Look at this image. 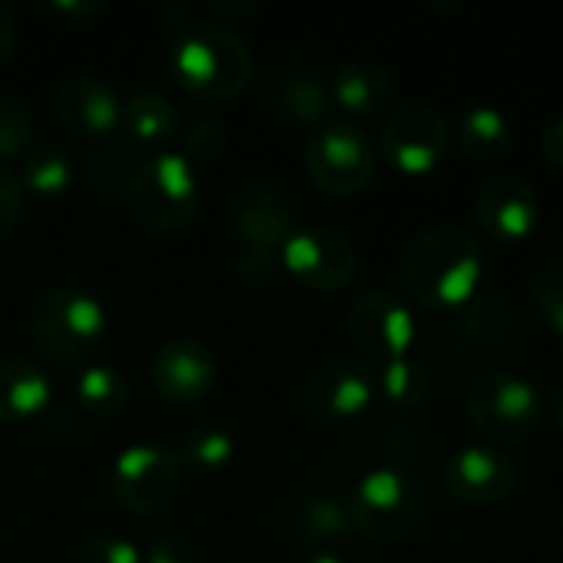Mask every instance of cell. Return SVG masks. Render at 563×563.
I'll return each mask as SVG.
<instances>
[{"mask_svg":"<svg viewBox=\"0 0 563 563\" xmlns=\"http://www.w3.org/2000/svg\"><path fill=\"white\" fill-rule=\"evenodd\" d=\"M482 244L462 224H432L402 254V287L426 310H462L482 290Z\"/></svg>","mask_w":563,"mask_h":563,"instance_id":"cell-1","label":"cell"},{"mask_svg":"<svg viewBox=\"0 0 563 563\" xmlns=\"http://www.w3.org/2000/svg\"><path fill=\"white\" fill-rule=\"evenodd\" d=\"M168 69L188 96L218 106L247 89L254 76V56L244 36L224 20L185 13L172 30Z\"/></svg>","mask_w":563,"mask_h":563,"instance_id":"cell-2","label":"cell"},{"mask_svg":"<svg viewBox=\"0 0 563 563\" xmlns=\"http://www.w3.org/2000/svg\"><path fill=\"white\" fill-rule=\"evenodd\" d=\"M228 231L234 238L238 277L251 287H264L274 280L284 244L297 231L294 205L280 191V185L267 178H251L231 195Z\"/></svg>","mask_w":563,"mask_h":563,"instance_id":"cell-3","label":"cell"},{"mask_svg":"<svg viewBox=\"0 0 563 563\" xmlns=\"http://www.w3.org/2000/svg\"><path fill=\"white\" fill-rule=\"evenodd\" d=\"M109 333L106 303L76 284L49 287L30 313L33 346L56 366H89Z\"/></svg>","mask_w":563,"mask_h":563,"instance_id":"cell-4","label":"cell"},{"mask_svg":"<svg viewBox=\"0 0 563 563\" xmlns=\"http://www.w3.org/2000/svg\"><path fill=\"white\" fill-rule=\"evenodd\" d=\"M129 205L132 214L158 231V234H175L185 224H191L198 211V175L195 165L172 148L145 152L132 172L129 181Z\"/></svg>","mask_w":563,"mask_h":563,"instance_id":"cell-5","label":"cell"},{"mask_svg":"<svg viewBox=\"0 0 563 563\" xmlns=\"http://www.w3.org/2000/svg\"><path fill=\"white\" fill-rule=\"evenodd\" d=\"M346 505L356 534L369 541H402L422 525L429 495L416 475L383 465V468H369L353 485Z\"/></svg>","mask_w":563,"mask_h":563,"instance_id":"cell-6","label":"cell"},{"mask_svg":"<svg viewBox=\"0 0 563 563\" xmlns=\"http://www.w3.org/2000/svg\"><path fill=\"white\" fill-rule=\"evenodd\" d=\"M465 412L475 422V429L492 442L518 445L541 429L544 399L528 376L508 369H488L468 383Z\"/></svg>","mask_w":563,"mask_h":563,"instance_id":"cell-7","label":"cell"},{"mask_svg":"<svg viewBox=\"0 0 563 563\" xmlns=\"http://www.w3.org/2000/svg\"><path fill=\"white\" fill-rule=\"evenodd\" d=\"M303 162L320 191L333 198H353L373 185L379 152L363 125L350 119H327L310 132Z\"/></svg>","mask_w":563,"mask_h":563,"instance_id":"cell-8","label":"cell"},{"mask_svg":"<svg viewBox=\"0 0 563 563\" xmlns=\"http://www.w3.org/2000/svg\"><path fill=\"white\" fill-rule=\"evenodd\" d=\"M181 459L165 442H135L119 452L109 472V492L119 508L152 518L172 508L181 492Z\"/></svg>","mask_w":563,"mask_h":563,"instance_id":"cell-9","label":"cell"},{"mask_svg":"<svg viewBox=\"0 0 563 563\" xmlns=\"http://www.w3.org/2000/svg\"><path fill=\"white\" fill-rule=\"evenodd\" d=\"M280 264L317 294L346 290L360 274V254L353 241L327 224H300L280 254Z\"/></svg>","mask_w":563,"mask_h":563,"instance_id":"cell-10","label":"cell"},{"mask_svg":"<svg viewBox=\"0 0 563 563\" xmlns=\"http://www.w3.org/2000/svg\"><path fill=\"white\" fill-rule=\"evenodd\" d=\"M452 145V125L442 109L429 102L399 106L383 125V158L402 175H426L442 165Z\"/></svg>","mask_w":563,"mask_h":563,"instance_id":"cell-11","label":"cell"},{"mask_svg":"<svg viewBox=\"0 0 563 563\" xmlns=\"http://www.w3.org/2000/svg\"><path fill=\"white\" fill-rule=\"evenodd\" d=\"M346 333L366 360L383 366L399 356H409V346L416 340V317L402 294L373 287L353 300Z\"/></svg>","mask_w":563,"mask_h":563,"instance_id":"cell-12","label":"cell"},{"mask_svg":"<svg viewBox=\"0 0 563 563\" xmlns=\"http://www.w3.org/2000/svg\"><path fill=\"white\" fill-rule=\"evenodd\" d=\"M148 379L158 399L172 406H191V402H201L214 389L218 356L198 336H172L152 353Z\"/></svg>","mask_w":563,"mask_h":563,"instance_id":"cell-13","label":"cell"},{"mask_svg":"<svg viewBox=\"0 0 563 563\" xmlns=\"http://www.w3.org/2000/svg\"><path fill=\"white\" fill-rule=\"evenodd\" d=\"M442 482L449 495L465 505L475 508L501 505L518 488V462L498 445L472 442L449 455L442 468Z\"/></svg>","mask_w":563,"mask_h":563,"instance_id":"cell-14","label":"cell"},{"mask_svg":"<svg viewBox=\"0 0 563 563\" xmlns=\"http://www.w3.org/2000/svg\"><path fill=\"white\" fill-rule=\"evenodd\" d=\"M376 399V373L350 356L323 360L310 369L303 383L307 409L323 422H350L360 419Z\"/></svg>","mask_w":563,"mask_h":563,"instance_id":"cell-15","label":"cell"},{"mask_svg":"<svg viewBox=\"0 0 563 563\" xmlns=\"http://www.w3.org/2000/svg\"><path fill=\"white\" fill-rule=\"evenodd\" d=\"M475 218L501 244L528 241L541 224V195L521 175H495L475 198Z\"/></svg>","mask_w":563,"mask_h":563,"instance_id":"cell-16","label":"cell"},{"mask_svg":"<svg viewBox=\"0 0 563 563\" xmlns=\"http://www.w3.org/2000/svg\"><path fill=\"white\" fill-rule=\"evenodd\" d=\"M56 119L79 139H109L122 125V102L112 86L92 73H73L56 86Z\"/></svg>","mask_w":563,"mask_h":563,"instance_id":"cell-17","label":"cell"},{"mask_svg":"<svg viewBox=\"0 0 563 563\" xmlns=\"http://www.w3.org/2000/svg\"><path fill=\"white\" fill-rule=\"evenodd\" d=\"M53 402L49 376L23 360V356H0V426H23L40 419Z\"/></svg>","mask_w":563,"mask_h":563,"instance_id":"cell-18","label":"cell"},{"mask_svg":"<svg viewBox=\"0 0 563 563\" xmlns=\"http://www.w3.org/2000/svg\"><path fill=\"white\" fill-rule=\"evenodd\" d=\"M333 102L350 115H379L393 99V73L369 56H353L330 79Z\"/></svg>","mask_w":563,"mask_h":563,"instance_id":"cell-19","label":"cell"},{"mask_svg":"<svg viewBox=\"0 0 563 563\" xmlns=\"http://www.w3.org/2000/svg\"><path fill=\"white\" fill-rule=\"evenodd\" d=\"M132 145L158 152L172 139H178L181 112L162 89H139L122 102V125Z\"/></svg>","mask_w":563,"mask_h":563,"instance_id":"cell-20","label":"cell"},{"mask_svg":"<svg viewBox=\"0 0 563 563\" xmlns=\"http://www.w3.org/2000/svg\"><path fill=\"white\" fill-rule=\"evenodd\" d=\"M330 79L317 69H294L277 89V112L303 129H320L330 119Z\"/></svg>","mask_w":563,"mask_h":563,"instance_id":"cell-21","label":"cell"},{"mask_svg":"<svg viewBox=\"0 0 563 563\" xmlns=\"http://www.w3.org/2000/svg\"><path fill=\"white\" fill-rule=\"evenodd\" d=\"M459 145L472 162H498L515 145V122L498 106H472L459 122Z\"/></svg>","mask_w":563,"mask_h":563,"instance_id":"cell-22","label":"cell"},{"mask_svg":"<svg viewBox=\"0 0 563 563\" xmlns=\"http://www.w3.org/2000/svg\"><path fill=\"white\" fill-rule=\"evenodd\" d=\"M234 435L221 422H195L191 429H185L178 442V459L181 468H188L191 475L211 478L234 462Z\"/></svg>","mask_w":563,"mask_h":563,"instance_id":"cell-23","label":"cell"},{"mask_svg":"<svg viewBox=\"0 0 563 563\" xmlns=\"http://www.w3.org/2000/svg\"><path fill=\"white\" fill-rule=\"evenodd\" d=\"M432 386H435V379H432L429 366L412 360V356H399L393 363H383L376 373V393L393 409H402V412L426 406L432 396Z\"/></svg>","mask_w":563,"mask_h":563,"instance_id":"cell-24","label":"cell"},{"mask_svg":"<svg viewBox=\"0 0 563 563\" xmlns=\"http://www.w3.org/2000/svg\"><path fill=\"white\" fill-rule=\"evenodd\" d=\"M73 393L89 416L112 419L129 406V379L109 363H89L76 373Z\"/></svg>","mask_w":563,"mask_h":563,"instance_id":"cell-25","label":"cell"},{"mask_svg":"<svg viewBox=\"0 0 563 563\" xmlns=\"http://www.w3.org/2000/svg\"><path fill=\"white\" fill-rule=\"evenodd\" d=\"M20 185H23V191H33L40 198L63 195L73 185V158L59 145L30 148L20 165Z\"/></svg>","mask_w":563,"mask_h":563,"instance_id":"cell-26","label":"cell"},{"mask_svg":"<svg viewBox=\"0 0 563 563\" xmlns=\"http://www.w3.org/2000/svg\"><path fill=\"white\" fill-rule=\"evenodd\" d=\"M459 330L472 343H498L511 330V310L498 294L478 290L462 310H459Z\"/></svg>","mask_w":563,"mask_h":563,"instance_id":"cell-27","label":"cell"},{"mask_svg":"<svg viewBox=\"0 0 563 563\" xmlns=\"http://www.w3.org/2000/svg\"><path fill=\"white\" fill-rule=\"evenodd\" d=\"M300 525L303 534L317 544H333L353 534V518L350 505L340 495H313L300 508Z\"/></svg>","mask_w":563,"mask_h":563,"instance_id":"cell-28","label":"cell"},{"mask_svg":"<svg viewBox=\"0 0 563 563\" xmlns=\"http://www.w3.org/2000/svg\"><path fill=\"white\" fill-rule=\"evenodd\" d=\"M178 145L191 165H214L228 152V129L211 115H198L178 129Z\"/></svg>","mask_w":563,"mask_h":563,"instance_id":"cell-29","label":"cell"},{"mask_svg":"<svg viewBox=\"0 0 563 563\" xmlns=\"http://www.w3.org/2000/svg\"><path fill=\"white\" fill-rule=\"evenodd\" d=\"M30 148H33L30 109L16 96L0 92V162L3 158H26Z\"/></svg>","mask_w":563,"mask_h":563,"instance_id":"cell-30","label":"cell"},{"mask_svg":"<svg viewBox=\"0 0 563 563\" xmlns=\"http://www.w3.org/2000/svg\"><path fill=\"white\" fill-rule=\"evenodd\" d=\"M531 303L541 320L563 340V264H551L531 280Z\"/></svg>","mask_w":563,"mask_h":563,"instance_id":"cell-31","label":"cell"},{"mask_svg":"<svg viewBox=\"0 0 563 563\" xmlns=\"http://www.w3.org/2000/svg\"><path fill=\"white\" fill-rule=\"evenodd\" d=\"M76 563H142V548L122 534H92L79 548Z\"/></svg>","mask_w":563,"mask_h":563,"instance_id":"cell-32","label":"cell"},{"mask_svg":"<svg viewBox=\"0 0 563 563\" xmlns=\"http://www.w3.org/2000/svg\"><path fill=\"white\" fill-rule=\"evenodd\" d=\"M23 201H26V191L20 185V175H13L0 162V244L16 234L23 221Z\"/></svg>","mask_w":563,"mask_h":563,"instance_id":"cell-33","label":"cell"},{"mask_svg":"<svg viewBox=\"0 0 563 563\" xmlns=\"http://www.w3.org/2000/svg\"><path fill=\"white\" fill-rule=\"evenodd\" d=\"M142 563H195V548L178 531H162L142 551Z\"/></svg>","mask_w":563,"mask_h":563,"instance_id":"cell-34","label":"cell"},{"mask_svg":"<svg viewBox=\"0 0 563 563\" xmlns=\"http://www.w3.org/2000/svg\"><path fill=\"white\" fill-rule=\"evenodd\" d=\"M541 152H544V158H548L554 168H561L563 172V115H554V119L544 125V132H541Z\"/></svg>","mask_w":563,"mask_h":563,"instance_id":"cell-35","label":"cell"},{"mask_svg":"<svg viewBox=\"0 0 563 563\" xmlns=\"http://www.w3.org/2000/svg\"><path fill=\"white\" fill-rule=\"evenodd\" d=\"M13 46H16V23H13L10 10H7V7H0V63H7V59H10Z\"/></svg>","mask_w":563,"mask_h":563,"instance_id":"cell-36","label":"cell"},{"mask_svg":"<svg viewBox=\"0 0 563 563\" xmlns=\"http://www.w3.org/2000/svg\"><path fill=\"white\" fill-rule=\"evenodd\" d=\"M303 563H346L336 551H330V548H317V551H310Z\"/></svg>","mask_w":563,"mask_h":563,"instance_id":"cell-37","label":"cell"},{"mask_svg":"<svg viewBox=\"0 0 563 563\" xmlns=\"http://www.w3.org/2000/svg\"><path fill=\"white\" fill-rule=\"evenodd\" d=\"M257 3H208V13H251Z\"/></svg>","mask_w":563,"mask_h":563,"instance_id":"cell-38","label":"cell"},{"mask_svg":"<svg viewBox=\"0 0 563 563\" xmlns=\"http://www.w3.org/2000/svg\"><path fill=\"white\" fill-rule=\"evenodd\" d=\"M56 10H69V13H99L102 3H56Z\"/></svg>","mask_w":563,"mask_h":563,"instance_id":"cell-39","label":"cell"},{"mask_svg":"<svg viewBox=\"0 0 563 563\" xmlns=\"http://www.w3.org/2000/svg\"><path fill=\"white\" fill-rule=\"evenodd\" d=\"M551 412H554V422H558V429L563 432V389H558V396H554V402H551Z\"/></svg>","mask_w":563,"mask_h":563,"instance_id":"cell-40","label":"cell"}]
</instances>
